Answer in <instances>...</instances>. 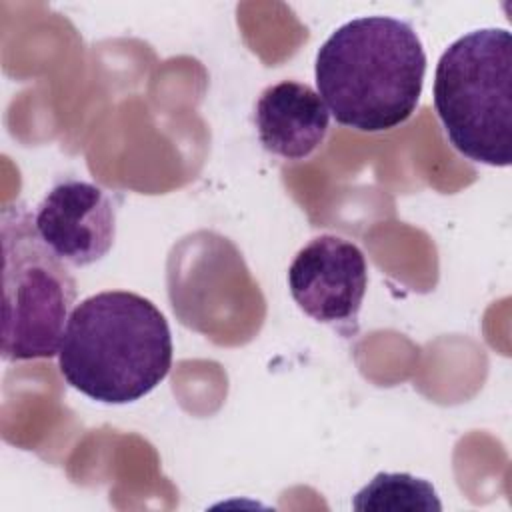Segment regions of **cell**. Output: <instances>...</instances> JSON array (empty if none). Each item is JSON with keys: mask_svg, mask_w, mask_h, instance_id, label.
<instances>
[{"mask_svg": "<svg viewBox=\"0 0 512 512\" xmlns=\"http://www.w3.org/2000/svg\"><path fill=\"white\" fill-rule=\"evenodd\" d=\"M288 288L312 320L354 332L368 288L364 252L342 236L320 234L296 252L288 268Z\"/></svg>", "mask_w": 512, "mask_h": 512, "instance_id": "5b68a950", "label": "cell"}, {"mask_svg": "<svg viewBox=\"0 0 512 512\" xmlns=\"http://www.w3.org/2000/svg\"><path fill=\"white\" fill-rule=\"evenodd\" d=\"M254 124L264 150L284 160H304L324 142L330 112L312 86L282 80L260 92Z\"/></svg>", "mask_w": 512, "mask_h": 512, "instance_id": "52a82bcc", "label": "cell"}, {"mask_svg": "<svg viewBox=\"0 0 512 512\" xmlns=\"http://www.w3.org/2000/svg\"><path fill=\"white\" fill-rule=\"evenodd\" d=\"M2 330L6 362L58 354L74 310L76 282L66 264L40 240L34 214L24 206L2 210Z\"/></svg>", "mask_w": 512, "mask_h": 512, "instance_id": "277c9868", "label": "cell"}, {"mask_svg": "<svg viewBox=\"0 0 512 512\" xmlns=\"http://www.w3.org/2000/svg\"><path fill=\"white\" fill-rule=\"evenodd\" d=\"M352 508L360 512H440L442 502L434 486L408 472H380L352 498Z\"/></svg>", "mask_w": 512, "mask_h": 512, "instance_id": "ba28073f", "label": "cell"}, {"mask_svg": "<svg viewBox=\"0 0 512 512\" xmlns=\"http://www.w3.org/2000/svg\"><path fill=\"white\" fill-rule=\"evenodd\" d=\"M426 52L410 22L360 16L336 28L316 54V88L328 112L358 132L404 124L422 96Z\"/></svg>", "mask_w": 512, "mask_h": 512, "instance_id": "6da1fadb", "label": "cell"}, {"mask_svg": "<svg viewBox=\"0 0 512 512\" xmlns=\"http://www.w3.org/2000/svg\"><path fill=\"white\" fill-rule=\"evenodd\" d=\"M44 246L74 268L102 260L116 238V204L98 184L66 178L52 186L34 212Z\"/></svg>", "mask_w": 512, "mask_h": 512, "instance_id": "8992f818", "label": "cell"}, {"mask_svg": "<svg viewBox=\"0 0 512 512\" xmlns=\"http://www.w3.org/2000/svg\"><path fill=\"white\" fill-rule=\"evenodd\" d=\"M434 108L448 142L464 158L512 162V36L480 28L456 38L434 72Z\"/></svg>", "mask_w": 512, "mask_h": 512, "instance_id": "3957f363", "label": "cell"}, {"mask_svg": "<svg viewBox=\"0 0 512 512\" xmlns=\"http://www.w3.org/2000/svg\"><path fill=\"white\" fill-rule=\"evenodd\" d=\"M172 334L152 300L104 290L74 306L58 350L68 386L102 404H130L170 372Z\"/></svg>", "mask_w": 512, "mask_h": 512, "instance_id": "7a4b0ae2", "label": "cell"}]
</instances>
